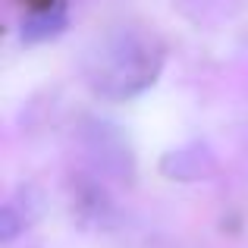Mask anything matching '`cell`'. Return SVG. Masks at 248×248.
Masks as SVG:
<instances>
[{
	"mask_svg": "<svg viewBox=\"0 0 248 248\" xmlns=\"http://www.w3.org/2000/svg\"><path fill=\"white\" fill-rule=\"evenodd\" d=\"M167 47L145 25H120L94 41L85 57V82L97 97L129 101L157 82Z\"/></svg>",
	"mask_w": 248,
	"mask_h": 248,
	"instance_id": "1",
	"label": "cell"
},
{
	"mask_svg": "<svg viewBox=\"0 0 248 248\" xmlns=\"http://www.w3.org/2000/svg\"><path fill=\"white\" fill-rule=\"evenodd\" d=\"M66 25V16L60 10H44V13H35L29 22H22V38H47V35H57V31Z\"/></svg>",
	"mask_w": 248,
	"mask_h": 248,
	"instance_id": "2",
	"label": "cell"
}]
</instances>
